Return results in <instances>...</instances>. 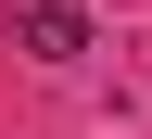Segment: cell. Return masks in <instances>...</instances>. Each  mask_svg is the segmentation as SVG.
<instances>
[{"label":"cell","instance_id":"6da1fadb","mask_svg":"<svg viewBox=\"0 0 152 139\" xmlns=\"http://www.w3.org/2000/svg\"><path fill=\"white\" fill-rule=\"evenodd\" d=\"M13 51L76 63V51H89V13H76V0H13Z\"/></svg>","mask_w":152,"mask_h":139}]
</instances>
